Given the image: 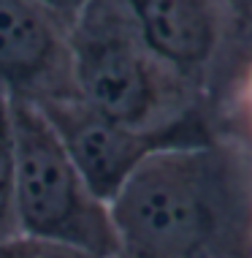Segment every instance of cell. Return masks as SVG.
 Returning a JSON list of instances; mask_svg holds the SVG:
<instances>
[{"label":"cell","instance_id":"obj_5","mask_svg":"<svg viewBox=\"0 0 252 258\" xmlns=\"http://www.w3.org/2000/svg\"><path fill=\"white\" fill-rule=\"evenodd\" d=\"M68 25L41 0H0V93L27 103L73 95Z\"/></svg>","mask_w":252,"mask_h":258},{"label":"cell","instance_id":"obj_6","mask_svg":"<svg viewBox=\"0 0 252 258\" xmlns=\"http://www.w3.org/2000/svg\"><path fill=\"white\" fill-rule=\"evenodd\" d=\"M17 209H14V125L11 101L0 93V245L17 239Z\"/></svg>","mask_w":252,"mask_h":258},{"label":"cell","instance_id":"obj_2","mask_svg":"<svg viewBox=\"0 0 252 258\" xmlns=\"http://www.w3.org/2000/svg\"><path fill=\"white\" fill-rule=\"evenodd\" d=\"M68 52L73 95L109 120L141 131L217 120L204 95L141 41L122 0H87L68 25Z\"/></svg>","mask_w":252,"mask_h":258},{"label":"cell","instance_id":"obj_8","mask_svg":"<svg viewBox=\"0 0 252 258\" xmlns=\"http://www.w3.org/2000/svg\"><path fill=\"white\" fill-rule=\"evenodd\" d=\"M225 19L244 33H252V0H212Z\"/></svg>","mask_w":252,"mask_h":258},{"label":"cell","instance_id":"obj_4","mask_svg":"<svg viewBox=\"0 0 252 258\" xmlns=\"http://www.w3.org/2000/svg\"><path fill=\"white\" fill-rule=\"evenodd\" d=\"M36 106L54 128L87 187L106 204L125 185V179L155 152L233 136L212 117H193L187 122L160 131L128 128L122 122L103 117L76 95L41 101Z\"/></svg>","mask_w":252,"mask_h":258},{"label":"cell","instance_id":"obj_3","mask_svg":"<svg viewBox=\"0 0 252 258\" xmlns=\"http://www.w3.org/2000/svg\"><path fill=\"white\" fill-rule=\"evenodd\" d=\"M9 101L14 125V209L19 236L95 258H120L109 204L87 187L36 103Z\"/></svg>","mask_w":252,"mask_h":258},{"label":"cell","instance_id":"obj_1","mask_svg":"<svg viewBox=\"0 0 252 258\" xmlns=\"http://www.w3.org/2000/svg\"><path fill=\"white\" fill-rule=\"evenodd\" d=\"M109 212L120 258H252L247 136L149 155Z\"/></svg>","mask_w":252,"mask_h":258},{"label":"cell","instance_id":"obj_10","mask_svg":"<svg viewBox=\"0 0 252 258\" xmlns=\"http://www.w3.org/2000/svg\"><path fill=\"white\" fill-rule=\"evenodd\" d=\"M11 242H3V245H0V258H11Z\"/></svg>","mask_w":252,"mask_h":258},{"label":"cell","instance_id":"obj_7","mask_svg":"<svg viewBox=\"0 0 252 258\" xmlns=\"http://www.w3.org/2000/svg\"><path fill=\"white\" fill-rule=\"evenodd\" d=\"M11 258H95V255H84L68 247L57 245H44V242H33L25 236H17L11 242Z\"/></svg>","mask_w":252,"mask_h":258},{"label":"cell","instance_id":"obj_9","mask_svg":"<svg viewBox=\"0 0 252 258\" xmlns=\"http://www.w3.org/2000/svg\"><path fill=\"white\" fill-rule=\"evenodd\" d=\"M41 3L49 6V9H52L54 14H60L65 22H71V19L76 17V14H79V9H81L84 3H87V0H41Z\"/></svg>","mask_w":252,"mask_h":258}]
</instances>
